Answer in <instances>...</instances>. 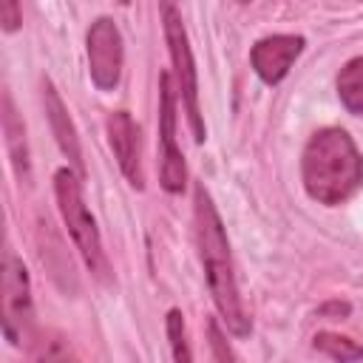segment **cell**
<instances>
[{"mask_svg": "<svg viewBox=\"0 0 363 363\" xmlns=\"http://www.w3.org/2000/svg\"><path fill=\"white\" fill-rule=\"evenodd\" d=\"M301 179L318 204H343L363 184V156L343 128H320L301 156Z\"/></svg>", "mask_w": 363, "mask_h": 363, "instance_id": "2", "label": "cell"}, {"mask_svg": "<svg viewBox=\"0 0 363 363\" xmlns=\"http://www.w3.org/2000/svg\"><path fill=\"white\" fill-rule=\"evenodd\" d=\"M162 20H164V37H167L170 60H173L176 85H179L182 102H184V111H187V122H190L193 139L204 142L207 130H204V119H201V108H199V79H196V62H193V51H190L184 20H182V14H179V9L173 3H162Z\"/></svg>", "mask_w": 363, "mask_h": 363, "instance_id": "4", "label": "cell"}, {"mask_svg": "<svg viewBox=\"0 0 363 363\" xmlns=\"http://www.w3.org/2000/svg\"><path fill=\"white\" fill-rule=\"evenodd\" d=\"M31 363H79V357L62 337H48L37 346Z\"/></svg>", "mask_w": 363, "mask_h": 363, "instance_id": "15", "label": "cell"}, {"mask_svg": "<svg viewBox=\"0 0 363 363\" xmlns=\"http://www.w3.org/2000/svg\"><path fill=\"white\" fill-rule=\"evenodd\" d=\"M159 139H162V153H159L162 187L167 193H182L187 184V164L176 145V91L170 74L159 77Z\"/></svg>", "mask_w": 363, "mask_h": 363, "instance_id": "6", "label": "cell"}, {"mask_svg": "<svg viewBox=\"0 0 363 363\" xmlns=\"http://www.w3.org/2000/svg\"><path fill=\"white\" fill-rule=\"evenodd\" d=\"M210 343H213V349H216L218 363H230V360H233V352H230V346L224 343L221 329H218V323H216V320H210Z\"/></svg>", "mask_w": 363, "mask_h": 363, "instance_id": "17", "label": "cell"}, {"mask_svg": "<svg viewBox=\"0 0 363 363\" xmlns=\"http://www.w3.org/2000/svg\"><path fill=\"white\" fill-rule=\"evenodd\" d=\"M34 326L31 281L26 264L11 247L3 252V335L11 346H23Z\"/></svg>", "mask_w": 363, "mask_h": 363, "instance_id": "5", "label": "cell"}, {"mask_svg": "<svg viewBox=\"0 0 363 363\" xmlns=\"http://www.w3.org/2000/svg\"><path fill=\"white\" fill-rule=\"evenodd\" d=\"M43 99H45V116H48V122H51V133L57 136L60 150L71 159V164H74L77 176H82L85 164H82L79 139H77L74 122H71V116H68V111H65V105H62V99H60L57 88L51 85V79H45V82H43Z\"/></svg>", "mask_w": 363, "mask_h": 363, "instance_id": "10", "label": "cell"}, {"mask_svg": "<svg viewBox=\"0 0 363 363\" xmlns=\"http://www.w3.org/2000/svg\"><path fill=\"white\" fill-rule=\"evenodd\" d=\"M0 23H3V31H14V28L23 23V17H20V6H17L14 0L0 3Z\"/></svg>", "mask_w": 363, "mask_h": 363, "instance_id": "16", "label": "cell"}, {"mask_svg": "<svg viewBox=\"0 0 363 363\" xmlns=\"http://www.w3.org/2000/svg\"><path fill=\"white\" fill-rule=\"evenodd\" d=\"M122 34L111 17H96L88 28V71L99 91H113L122 77Z\"/></svg>", "mask_w": 363, "mask_h": 363, "instance_id": "7", "label": "cell"}, {"mask_svg": "<svg viewBox=\"0 0 363 363\" xmlns=\"http://www.w3.org/2000/svg\"><path fill=\"white\" fill-rule=\"evenodd\" d=\"M54 196H57V207H60V216L68 227V235L74 238L85 267L99 278V281H108V258H105V250H102V238H99V230H96V221L91 216V210L85 207V199H82V184H79V176L77 170H68V167H60L54 173Z\"/></svg>", "mask_w": 363, "mask_h": 363, "instance_id": "3", "label": "cell"}, {"mask_svg": "<svg viewBox=\"0 0 363 363\" xmlns=\"http://www.w3.org/2000/svg\"><path fill=\"white\" fill-rule=\"evenodd\" d=\"M318 315H320V318H343V315H349V303H343V301H329V303H323V306L318 309Z\"/></svg>", "mask_w": 363, "mask_h": 363, "instance_id": "18", "label": "cell"}, {"mask_svg": "<svg viewBox=\"0 0 363 363\" xmlns=\"http://www.w3.org/2000/svg\"><path fill=\"white\" fill-rule=\"evenodd\" d=\"M315 349L323 352L326 357H332L335 363H357L363 360V346L346 335L337 332H318L315 335Z\"/></svg>", "mask_w": 363, "mask_h": 363, "instance_id": "13", "label": "cell"}, {"mask_svg": "<svg viewBox=\"0 0 363 363\" xmlns=\"http://www.w3.org/2000/svg\"><path fill=\"white\" fill-rule=\"evenodd\" d=\"M337 96L349 113L363 119V54L349 60L337 74Z\"/></svg>", "mask_w": 363, "mask_h": 363, "instance_id": "12", "label": "cell"}, {"mask_svg": "<svg viewBox=\"0 0 363 363\" xmlns=\"http://www.w3.org/2000/svg\"><path fill=\"white\" fill-rule=\"evenodd\" d=\"M193 196H196V238H199V252H201V264H204L213 303H216L221 320L227 323V329L235 337H247L252 326H250V318H247L244 303H241L224 221H221V216H218V210H216V204H213V199L201 182L196 184Z\"/></svg>", "mask_w": 363, "mask_h": 363, "instance_id": "1", "label": "cell"}, {"mask_svg": "<svg viewBox=\"0 0 363 363\" xmlns=\"http://www.w3.org/2000/svg\"><path fill=\"white\" fill-rule=\"evenodd\" d=\"M108 142L111 150L116 156L119 170L125 173V179L142 190L145 187V170H142V136H139V125L133 122V116L128 111H113L108 116Z\"/></svg>", "mask_w": 363, "mask_h": 363, "instance_id": "8", "label": "cell"}, {"mask_svg": "<svg viewBox=\"0 0 363 363\" xmlns=\"http://www.w3.org/2000/svg\"><path fill=\"white\" fill-rule=\"evenodd\" d=\"M301 51H303L301 34H272V37H264L252 45L250 62L267 85H278L289 74V68Z\"/></svg>", "mask_w": 363, "mask_h": 363, "instance_id": "9", "label": "cell"}, {"mask_svg": "<svg viewBox=\"0 0 363 363\" xmlns=\"http://www.w3.org/2000/svg\"><path fill=\"white\" fill-rule=\"evenodd\" d=\"M167 326V340H170V352H173V363H193V352L187 343V326H184V315L179 309H170L164 318Z\"/></svg>", "mask_w": 363, "mask_h": 363, "instance_id": "14", "label": "cell"}, {"mask_svg": "<svg viewBox=\"0 0 363 363\" xmlns=\"http://www.w3.org/2000/svg\"><path fill=\"white\" fill-rule=\"evenodd\" d=\"M3 133H6V147L11 153V164L20 179H28V150H26V128L17 119L11 94H3Z\"/></svg>", "mask_w": 363, "mask_h": 363, "instance_id": "11", "label": "cell"}]
</instances>
